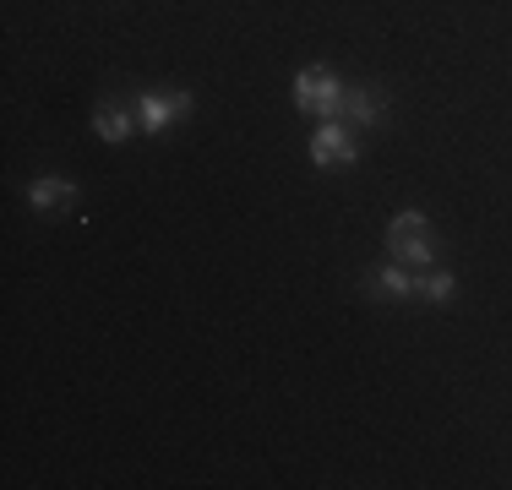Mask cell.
Listing matches in <instances>:
<instances>
[{
	"label": "cell",
	"instance_id": "cell-1",
	"mask_svg": "<svg viewBox=\"0 0 512 490\" xmlns=\"http://www.w3.org/2000/svg\"><path fill=\"white\" fill-rule=\"evenodd\" d=\"M436 256H442V245H436L431 218H425L420 207H404V213H393V224H387V262L425 273V267H436Z\"/></svg>",
	"mask_w": 512,
	"mask_h": 490
},
{
	"label": "cell",
	"instance_id": "cell-2",
	"mask_svg": "<svg viewBox=\"0 0 512 490\" xmlns=\"http://www.w3.org/2000/svg\"><path fill=\"white\" fill-rule=\"evenodd\" d=\"M289 93H295V109H300V115L338 120L349 82H338V71H327V66H306V71H295V88H289Z\"/></svg>",
	"mask_w": 512,
	"mask_h": 490
},
{
	"label": "cell",
	"instance_id": "cell-3",
	"mask_svg": "<svg viewBox=\"0 0 512 490\" xmlns=\"http://www.w3.org/2000/svg\"><path fill=\"white\" fill-rule=\"evenodd\" d=\"M191 98L186 88H164V93H137L131 98V109H137V126L148 131V137H164V131H175L180 120L191 115Z\"/></svg>",
	"mask_w": 512,
	"mask_h": 490
},
{
	"label": "cell",
	"instance_id": "cell-4",
	"mask_svg": "<svg viewBox=\"0 0 512 490\" xmlns=\"http://www.w3.org/2000/svg\"><path fill=\"white\" fill-rule=\"evenodd\" d=\"M311 164L316 169H349L360 158V142H355V126H344V120H322V126L311 131Z\"/></svg>",
	"mask_w": 512,
	"mask_h": 490
},
{
	"label": "cell",
	"instance_id": "cell-5",
	"mask_svg": "<svg viewBox=\"0 0 512 490\" xmlns=\"http://www.w3.org/2000/svg\"><path fill=\"white\" fill-rule=\"evenodd\" d=\"M77 202H82V186H77V180H66V175H39L28 186V207H33V213H44V218L71 213Z\"/></svg>",
	"mask_w": 512,
	"mask_h": 490
},
{
	"label": "cell",
	"instance_id": "cell-6",
	"mask_svg": "<svg viewBox=\"0 0 512 490\" xmlns=\"http://www.w3.org/2000/svg\"><path fill=\"white\" fill-rule=\"evenodd\" d=\"M338 120H344V126H355V131L382 126V120H387V93L371 88V82H355V88L344 93V109H338Z\"/></svg>",
	"mask_w": 512,
	"mask_h": 490
},
{
	"label": "cell",
	"instance_id": "cell-7",
	"mask_svg": "<svg viewBox=\"0 0 512 490\" xmlns=\"http://www.w3.org/2000/svg\"><path fill=\"white\" fill-rule=\"evenodd\" d=\"M365 289L382 294V300H420V273L414 267H398V262H382L365 273Z\"/></svg>",
	"mask_w": 512,
	"mask_h": 490
},
{
	"label": "cell",
	"instance_id": "cell-8",
	"mask_svg": "<svg viewBox=\"0 0 512 490\" xmlns=\"http://www.w3.org/2000/svg\"><path fill=\"white\" fill-rule=\"evenodd\" d=\"M93 131H99V137L104 142H131V137H137V109H126V104H115V98H104V104L99 109H93Z\"/></svg>",
	"mask_w": 512,
	"mask_h": 490
},
{
	"label": "cell",
	"instance_id": "cell-9",
	"mask_svg": "<svg viewBox=\"0 0 512 490\" xmlns=\"http://www.w3.org/2000/svg\"><path fill=\"white\" fill-rule=\"evenodd\" d=\"M453 294H458V278L447 273V267H425L420 273V300L425 305H447Z\"/></svg>",
	"mask_w": 512,
	"mask_h": 490
}]
</instances>
